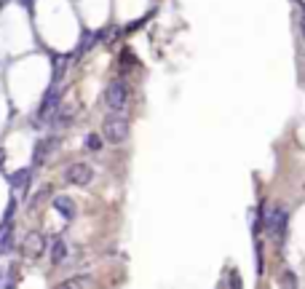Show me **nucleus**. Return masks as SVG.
Segmentation results:
<instances>
[{"label":"nucleus","instance_id":"1","mask_svg":"<svg viewBox=\"0 0 305 289\" xmlns=\"http://www.w3.org/2000/svg\"><path fill=\"white\" fill-rule=\"evenodd\" d=\"M104 105H107L113 113L123 110V107L128 105V86H126V80L115 78V80L107 83V89H104Z\"/></svg>","mask_w":305,"mask_h":289},{"label":"nucleus","instance_id":"2","mask_svg":"<svg viewBox=\"0 0 305 289\" xmlns=\"http://www.w3.org/2000/svg\"><path fill=\"white\" fill-rule=\"evenodd\" d=\"M102 134L107 142L113 144H121L126 137H128V120L123 115H107L102 120Z\"/></svg>","mask_w":305,"mask_h":289},{"label":"nucleus","instance_id":"3","mask_svg":"<svg viewBox=\"0 0 305 289\" xmlns=\"http://www.w3.org/2000/svg\"><path fill=\"white\" fill-rule=\"evenodd\" d=\"M287 222H289V212L284 207H273L265 214V231L271 233L276 241H281L287 236Z\"/></svg>","mask_w":305,"mask_h":289},{"label":"nucleus","instance_id":"4","mask_svg":"<svg viewBox=\"0 0 305 289\" xmlns=\"http://www.w3.org/2000/svg\"><path fill=\"white\" fill-rule=\"evenodd\" d=\"M91 179H94V169L89 163H73L67 169V182L75 188H86Z\"/></svg>","mask_w":305,"mask_h":289},{"label":"nucleus","instance_id":"5","mask_svg":"<svg viewBox=\"0 0 305 289\" xmlns=\"http://www.w3.org/2000/svg\"><path fill=\"white\" fill-rule=\"evenodd\" d=\"M46 252V238L43 233H27L25 236V244H21V255L30 257V260H38Z\"/></svg>","mask_w":305,"mask_h":289},{"label":"nucleus","instance_id":"6","mask_svg":"<svg viewBox=\"0 0 305 289\" xmlns=\"http://www.w3.org/2000/svg\"><path fill=\"white\" fill-rule=\"evenodd\" d=\"M73 115H75V107H73V105H59V107L54 110V115H51L49 123H51V126H70Z\"/></svg>","mask_w":305,"mask_h":289},{"label":"nucleus","instance_id":"7","mask_svg":"<svg viewBox=\"0 0 305 289\" xmlns=\"http://www.w3.org/2000/svg\"><path fill=\"white\" fill-rule=\"evenodd\" d=\"M54 209L59 212L64 220H75V201L70 196H56L54 198Z\"/></svg>","mask_w":305,"mask_h":289},{"label":"nucleus","instance_id":"8","mask_svg":"<svg viewBox=\"0 0 305 289\" xmlns=\"http://www.w3.org/2000/svg\"><path fill=\"white\" fill-rule=\"evenodd\" d=\"M51 262L54 265L67 262V241L64 238H54V244H51Z\"/></svg>","mask_w":305,"mask_h":289},{"label":"nucleus","instance_id":"9","mask_svg":"<svg viewBox=\"0 0 305 289\" xmlns=\"http://www.w3.org/2000/svg\"><path fill=\"white\" fill-rule=\"evenodd\" d=\"M30 177H32V169H19L16 174L8 177V182H11V188H14V190H25L30 185Z\"/></svg>","mask_w":305,"mask_h":289},{"label":"nucleus","instance_id":"10","mask_svg":"<svg viewBox=\"0 0 305 289\" xmlns=\"http://www.w3.org/2000/svg\"><path fill=\"white\" fill-rule=\"evenodd\" d=\"M51 148H54V137H46V139H40L38 144H35V153H32L35 163H43V161H46V155L51 153Z\"/></svg>","mask_w":305,"mask_h":289},{"label":"nucleus","instance_id":"11","mask_svg":"<svg viewBox=\"0 0 305 289\" xmlns=\"http://www.w3.org/2000/svg\"><path fill=\"white\" fill-rule=\"evenodd\" d=\"M11 238H14V228L6 222L3 228H0V255H8V249H11Z\"/></svg>","mask_w":305,"mask_h":289},{"label":"nucleus","instance_id":"12","mask_svg":"<svg viewBox=\"0 0 305 289\" xmlns=\"http://www.w3.org/2000/svg\"><path fill=\"white\" fill-rule=\"evenodd\" d=\"M86 150L99 153V150H102V137H99V134H86Z\"/></svg>","mask_w":305,"mask_h":289},{"label":"nucleus","instance_id":"13","mask_svg":"<svg viewBox=\"0 0 305 289\" xmlns=\"http://www.w3.org/2000/svg\"><path fill=\"white\" fill-rule=\"evenodd\" d=\"M97 40H99V38H97V32H86V35H83V43L78 46V51H80V54L89 51V48H91L94 43H97Z\"/></svg>","mask_w":305,"mask_h":289},{"label":"nucleus","instance_id":"14","mask_svg":"<svg viewBox=\"0 0 305 289\" xmlns=\"http://www.w3.org/2000/svg\"><path fill=\"white\" fill-rule=\"evenodd\" d=\"M281 284H284V286H297V276L292 271H284V273H281Z\"/></svg>","mask_w":305,"mask_h":289},{"label":"nucleus","instance_id":"15","mask_svg":"<svg viewBox=\"0 0 305 289\" xmlns=\"http://www.w3.org/2000/svg\"><path fill=\"white\" fill-rule=\"evenodd\" d=\"M64 286H91V279H89V276H80V279H70V281H64Z\"/></svg>","mask_w":305,"mask_h":289},{"label":"nucleus","instance_id":"16","mask_svg":"<svg viewBox=\"0 0 305 289\" xmlns=\"http://www.w3.org/2000/svg\"><path fill=\"white\" fill-rule=\"evenodd\" d=\"M263 244H257V273H263Z\"/></svg>","mask_w":305,"mask_h":289},{"label":"nucleus","instance_id":"17","mask_svg":"<svg viewBox=\"0 0 305 289\" xmlns=\"http://www.w3.org/2000/svg\"><path fill=\"white\" fill-rule=\"evenodd\" d=\"M300 32H302V40H305V14L300 16Z\"/></svg>","mask_w":305,"mask_h":289},{"label":"nucleus","instance_id":"18","mask_svg":"<svg viewBox=\"0 0 305 289\" xmlns=\"http://www.w3.org/2000/svg\"><path fill=\"white\" fill-rule=\"evenodd\" d=\"M19 3H21V6H27V8H30V3H32V0H19Z\"/></svg>","mask_w":305,"mask_h":289},{"label":"nucleus","instance_id":"19","mask_svg":"<svg viewBox=\"0 0 305 289\" xmlns=\"http://www.w3.org/2000/svg\"><path fill=\"white\" fill-rule=\"evenodd\" d=\"M0 166H3V150H0Z\"/></svg>","mask_w":305,"mask_h":289}]
</instances>
